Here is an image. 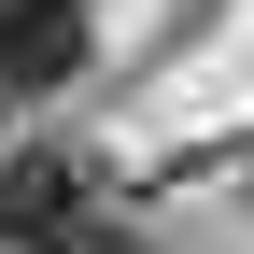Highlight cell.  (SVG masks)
<instances>
[{"instance_id": "3", "label": "cell", "mask_w": 254, "mask_h": 254, "mask_svg": "<svg viewBox=\"0 0 254 254\" xmlns=\"http://www.w3.org/2000/svg\"><path fill=\"white\" fill-rule=\"evenodd\" d=\"M71 254H155V240H127V226H85V240H71Z\"/></svg>"}, {"instance_id": "2", "label": "cell", "mask_w": 254, "mask_h": 254, "mask_svg": "<svg viewBox=\"0 0 254 254\" xmlns=\"http://www.w3.org/2000/svg\"><path fill=\"white\" fill-rule=\"evenodd\" d=\"M85 71V0H0V99H57Z\"/></svg>"}, {"instance_id": "1", "label": "cell", "mask_w": 254, "mask_h": 254, "mask_svg": "<svg viewBox=\"0 0 254 254\" xmlns=\"http://www.w3.org/2000/svg\"><path fill=\"white\" fill-rule=\"evenodd\" d=\"M85 226H99V170H85L71 141L0 155V254H71Z\"/></svg>"}]
</instances>
